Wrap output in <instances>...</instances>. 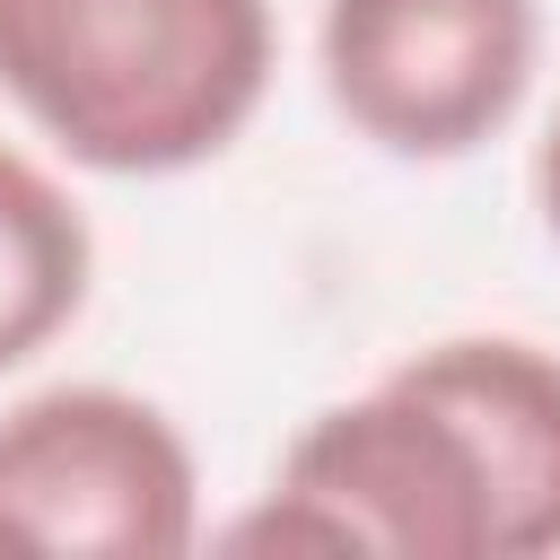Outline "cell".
<instances>
[{
    "label": "cell",
    "instance_id": "277c9868",
    "mask_svg": "<svg viewBox=\"0 0 560 560\" xmlns=\"http://www.w3.org/2000/svg\"><path fill=\"white\" fill-rule=\"evenodd\" d=\"M0 516L26 551L175 560L201 542V464L149 394L44 385L0 411Z\"/></svg>",
    "mask_w": 560,
    "mask_h": 560
},
{
    "label": "cell",
    "instance_id": "3957f363",
    "mask_svg": "<svg viewBox=\"0 0 560 560\" xmlns=\"http://www.w3.org/2000/svg\"><path fill=\"white\" fill-rule=\"evenodd\" d=\"M534 0H324L315 18L332 114L411 166H446L499 140L534 88Z\"/></svg>",
    "mask_w": 560,
    "mask_h": 560
},
{
    "label": "cell",
    "instance_id": "6da1fadb",
    "mask_svg": "<svg viewBox=\"0 0 560 560\" xmlns=\"http://www.w3.org/2000/svg\"><path fill=\"white\" fill-rule=\"evenodd\" d=\"M271 0H0V96L88 175H184L271 88Z\"/></svg>",
    "mask_w": 560,
    "mask_h": 560
},
{
    "label": "cell",
    "instance_id": "8992f818",
    "mask_svg": "<svg viewBox=\"0 0 560 560\" xmlns=\"http://www.w3.org/2000/svg\"><path fill=\"white\" fill-rule=\"evenodd\" d=\"M88 280H96L88 210L70 201L52 166L0 140V376L79 324Z\"/></svg>",
    "mask_w": 560,
    "mask_h": 560
},
{
    "label": "cell",
    "instance_id": "ba28073f",
    "mask_svg": "<svg viewBox=\"0 0 560 560\" xmlns=\"http://www.w3.org/2000/svg\"><path fill=\"white\" fill-rule=\"evenodd\" d=\"M0 551H26V542H18V534H9V516H0Z\"/></svg>",
    "mask_w": 560,
    "mask_h": 560
},
{
    "label": "cell",
    "instance_id": "5b68a950",
    "mask_svg": "<svg viewBox=\"0 0 560 560\" xmlns=\"http://www.w3.org/2000/svg\"><path fill=\"white\" fill-rule=\"evenodd\" d=\"M420 368L464 402L499 472V560L560 551V350L525 332H446Z\"/></svg>",
    "mask_w": 560,
    "mask_h": 560
},
{
    "label": "cell",
    "instance_id": "7a4b0ae2",
    "mask_svg": "<svg viewBox=\"0 0 560 560\" xmlns=\"http://www.w3.org/2000/svg\"><path fill=\"white\" fill-rule=\"evenodd\" d=\"M219 542L236 551H394V560H499V472L464 402L411 359H394L368 394L315 411L262 508H245Z\"/></svg>",
    "mask_w": 560,
    "mask_h": 560
},
{
    "label": "cell",
    "instance_id": "52a82bcc",
    "mask_svg": "<svg viewBox=\"0 0 560 560\" xmlns=\"http://www.w3.org/2000/svg\"><path fill=\"white\" fill-rule=\"evenodd\" d=\"M534 210H542V228H551V245H560V114H551V131H542V149H534Z\"/></svg>",
    "mask_w": 560,
    "mask_h": 560
}]
</instances>
